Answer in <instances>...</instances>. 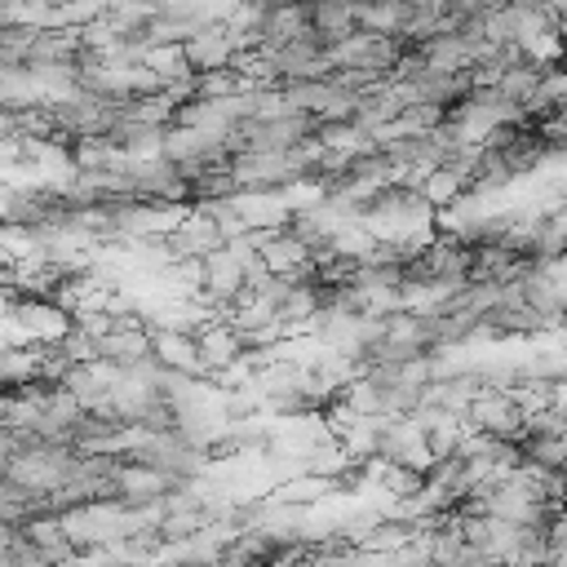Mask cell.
Here are the masks:
<instances>
[{"instance_id": "6da1fadb", "label": "cell", "mask_w": 567, "mask_h": 567, "mask_svg": "<svg viewBox=\"0 0 567 567\" xmlns=\"http://www.w3.org/2000/svg\"><path fill=\"white\" fill-rule=\"evenodd\" d=\"M470 434H492V439H518L523 434V412L514 408V399L505 390H483L470 412H465Z\"/></svg>"}, {"instance_id": "7a4b0ae2", "label": "cell", "mask_w": 567, "mask_h": 567, "mask_svg": "<svg viewBox=\"0 0 567 567\" xmlns=\"http://www.w3.org/2000/svg\"><path fill=\"white\" fill-rule=\"evenodd\" d=\"M235 44H230V31L221 22L213 27H199L190 40H186V62L195 75H213V71H230L235 66Z\"/></svg>"}, {"instance_id": "3957f363", "label": "cell", "mask_w": 567, "mask_h": 567, "mask_svg": "<svg viewBox=\"0 0 567 567\" xmlns=\"http://www.w3.org/2000/svg\"><path fill=\"white\" fill-rule=\"evenodd\" d=\"M155 363L168 368V372H182V377H208L204 359H199V337L190 332H155Z\"/></svg>"}, {"instance_id": "277c9868", "label": "cell", "mask_w": 567, "mask_h": 567, "mask_svg": "<svg viewBox=\"0 0 567 567\" xmlns=\"http://www.w3.org/2000/svg\"><path fill=\"white\" fill-rule=\"evenodd\" d=\"M310 35V9L306 4H284V9H270L266 18V53H279L297 40Z\"/></svg>"}, {"instance_id": "5b68a950", "label": "cell", "mask_w": 567, "mask_h": 567, "mask_svg": "<svg viewBox=\"0 0 567 567\" xmlns=\"http://www.w3.org/2000/svg\"><path fill=\"white\" fill-rule=\"evenodd\" d=\"M421 195H425V204H430L434 213H447V208H456V204L470 195V177L439 164V168H430V173L421 177Z\"/></svg>"}, {"instance_id": "8992f818", "label": "cell", "mask_w": 567, "mask_h": 567, "mask_svg": "<svg viewBox=\"0 0 567 567\" xmlns=\"http://www.w3.org/2000/svg\"><path fill=\"white\" fill-rule=\"evenodd\" d=\"M319 142H323V151H341V155H354V159L377 151V133H372V128H363L359 120L323 124V128H319Z\"/></svg>"}, {"instance_id": "52a82bcc", "label": "cell", "mask_w": 567, "mask_h": 567, "mask_svg": "<svg viewBox=\"0 0 567 567\" xmlns=\"http://www.w3.org/2000/svg\"><path fill=\"white\" fill-rule=\"evenodd\" d=\"M328 492H341V483L323 478V474H297V478L275 487V505H310V501H319Z\"/></svg>"}, {"instance_id": "ba28073f", "label": "cell", "mask_w": 567, "mask_h": 567, "mask_svg": "<svg viewBox=\"0 0 567 567\" xmlns=\"http://www.w3.org/2000/svg\"><path fill=\"white\" fill-rule=\"evenodd\" d=\"M563 66H567V62H563Z\"/></svg>"}]
</instances>
